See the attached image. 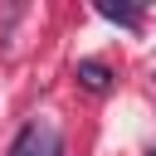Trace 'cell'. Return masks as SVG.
<instances>
[{
	"label": "cell",
	"instance_id": "1",
	"mask_svg": "<svg viewBox=\"0 0 156 156\" xmlns=\"http://www.w3.org/2000/svg\"><path fill=\"white\" fill-rule=\"evenodd\" d=\"M10 156H58V132H54L49 122H29V127L15 136Z\"/></svg>",
	"mask_w": 156,
	"mask_h": 156
},
{
	"label": "cell",
	"instance_id": "2",
	"mask_svg": "<svg viewBox=\"0 0 156 156\" xmlns=\"http://www.w3.org/2000/svg\"><path fill=\"white\" fill-rule=\"evenodd\" d=\"M73 78H78V88H88V93H107V88H112V73H107L98 58H83V63L73 68Z\"/></svg>",
	"mask_w": 156,
	"mask_h": 156
},
{
	"label": "cell",
	"instance_id": "3",
	"mask_svg": "<svg viewBox=\"0 0 156 156\" xmlns=\"http://www.w3.org/2000/svg\"><path fill=\"white\" fill-rule=\"evenodd\" d=\"M98 15H102V20H112V24H122V29H136V24H141V10H136V5H112V0H98Z\"/></svg>",
	"mask_w": 156,
	"mask_h": 156
},
{
	"label": "cell",
	"instance_id": "4",
	"mask_svg": "<svg viewBox=\"0 0 156 156\" xmlns=\"http://www.w3.org/2000/svg\"><path fill=\"white\" fill-rule=\"evenodd\" d=\"M151 156H156V151H151Z\"/></svg>",
	"mask_w": 156,
	"mask_h": 156
}]
</instances>
